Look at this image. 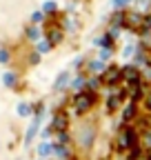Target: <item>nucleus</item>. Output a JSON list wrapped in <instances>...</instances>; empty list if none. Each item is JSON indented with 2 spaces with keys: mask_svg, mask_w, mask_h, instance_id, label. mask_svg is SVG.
<instances>
[{
  "mask_svg": "<svg viewBox=\"0 0 151 160\" xmlns=\"http://www.w3.org/2000/svg\"><path fill=\"white\" fill-rule=\"evenodd\" d=\"M93 98H96V96H93V93H78V96H76V111H78V113H85L91 105H93Z\"/></svg>",
  "mask_w": 151,
  "mask_h": 160,
  "instance_id": "1",
  "label": "nucleus"
},
{
  "mask_svg": "<svg viewBox=\"0 0 151 160\" xmlns=\"http://www.w3.org/2000/svg\"><path fill=\"white\" fill-rule=\"evenodd\" d=\"M120 76H122V73H120V69H118V67H111V69H107V73L102 76V80H105L107 85H116Z\"/></svg>",
  "mask_w": 151,
  "mask_h": 160,
  "instance_id": "2",
  "label": "nucleus"
},
{
  "mask_svg": "<svg viewBox=\"0 0 151 160\" xmlns=\"http://www.w3.org/2000/svg\"><path fill=\"white\" fill-rule=\"evenodd\" d=\"M67 125H69V118H67L65 113H58V116L53 118V125H51V127H53V129H58V131H65Z\"/></svg>",
  "mask_w": 151,
  "mask_h": 160,
  "instance_id": "3",
  "label": "nucleus"
},
{
  "mask_svg": "<svg viewBox=\"0 0 151 160\" xmlns=\"http://www.w3.org/2000/svg\"><path fill=\"white\" fill-rule=\"evenodd\" d=\"M118 105H120L118 96H111V98H109V102H107V109H109V111H116V109H118Z\"/></svg>",
  "mask_w": 151,
  "mask_h": 160,
  "instance_id": "4",
  "label": "nucleus"
},
{
  "mask_svg": "<svg viewBox=\"0 0 151 160\" xmlns=\"http://www.w3.org/2000/svg\"><path fill=\"white\" fill-rule=\"evenodd\" d=\"M67 80H69V73H67V71H65V73H60L58 82H56V89H62V87L67 85Z\"/></svg>",
  "mask_w": 151,
  "mask_h": 160,
  "instance_id": "5",
  "label": "nucleus"
},
{
  "mask_svg": "<svg viewBox=\"0 0 151 160\" xmlns=\"http://www.w3.org/2000/svg\"><path fill=\"white\" fill-rule=\"evenodd\" d=\"M60 40H62V33L60 31H49V42H60Z\"/></svg>",
  "mask_w": 151,
  "mask_h": 160,
  "instance_id": "6",
  "label": "nucleus"
},
{
  "mask_svg": "<svg viewBox=\"0 0 151 160\" xmlns=\"http://www.w3.org/2000/svg\"><path fill=\"white\" fill-rule=\"evenodd\" d=\"M136 116V105H129L127 109H124V120H131Z\"/></svg>",
  "mask_w": 151,
  "mask_h": 160,
  "instance_id": "7",
  "label": "nucleus"
},
{
  "mask_svg": "<svg viewBox=\"0 0 151 160\" xmlns=\"http://www.w3.org/2000/svg\"><path fill=\"white\" fill-rule=\"evenodd\" d=\"M53 11H56V2H53V0L45 2V13H53Z\"/></svg>",
  "mask_w": 151,
  "mask_h": 160,
  "instance_id": "8",
  "label": "nucleus"
},
{
  "mask_svg": "<svg viewBox=\"0 0 151 160\" xmlns=\"http://www.w3.org/2000/svg\"><path fill=\"white\" fill-rule=\"evenodd\" d=\"M5 85H9V87L16 85V76H13V73H7V76H5Z\"/></svg>",
  "mask_w": 151,
  "mask_h": 160,
  "instance_id": "9",
  "label": "nucleus"
},
{
  "mask_svg": "<svg viewBox=\"0 0 151 160\" xmlns=\"http://www.w3.org/2000/svg\"><path fill=\"white\" fill-rule=\"evenodd\" d=\"M27 36L36 40V38H38V29H36V27H29V29H27Z\"/></svg>",
  "mask_w": 151,
  "mask_h": 160,
  "instance_id": "10",
  "label": "nucleus"
},
{
  "mask_svg": "<svg viewBox=\"0 0 151 160\" xmlns=\"http://www.w3.org/2000/svg\"><path fill=\"white\" fill-rule=\"evenodd\" d=\"M7 60H9V53L2 49V51H0V62H7Z\"/></svg>",
  "mask_w": 151,
  "mask_h": 160,
  "instance_id": "11",
  "label": "nucleus"
},
{
  "mask_svg": "<svg viewBox=\"0 0 151 160\" xmlns=\"http://www.w3.org/2000/svg\"><path fill=\"white\" fill-rule=\"evenodd\" d=\"M127 2H129V0H113V5H116L118 9H120V7H124Z\"/></svg>",
  "mask_w": 151,
  "mask_h": 160,
  "instance_id": "12",
  "label": "nucleus"
},
{
  "mask_svg": "<svg viewBox=\"0 0 151 160\" xmlns=\"http://www.w3.org/2000/svg\"><path fill=\"white\" fill-rule=\"evenodd\" d=\"M49 151H51V147H49V145H42V147H40V153H42V156H47Z\"/></svg>",
  "mask_w": 151,
  "mask_h": 160,
  "instance_id": "13",
  "label": "nucleus"
},
{
  "mask_svg": "<svg viewBox=\"0 0 151 160\" xmlns=\"http://www.w3.org/2000/svg\"><path fill=\"white\" fill-rule=\"evenodd\" d=\"M31 20H33V22H40L42 16H40V13H31Z\"/></svg>",
  "mask_w": 151,
  "mask_h": 160,
  "instance_id": "14",
  "label": "nucleus"
},
{
  "mask_svg": "<svg viewBox=\"0 0 151 160\" xmlns=\"http://www.w3.org/2000/svg\"><path fill=\"white\" fill-rule=\"evenodd\" d=\"M38 49H40V51H47V49H49V42H40V45H38Z\"/></svg>",
  "mask_w": 151,
  "mask_h": 160,
  "instance_id": "15",
  "label": "nucleus"
},
{
  "mask_svg": "<svg viewBox=\"0 0 151 160\" xmlns=\"http://www.w3.org/2000/svg\"><path fill=\"white\" fill-rule=\"evenodd\" d=\"M20 113L27 116V113H29V107H27V105H20Z\"/></svg>",
  "mask_w": 151,
  "mask_h": 160,
  "instance_id": "16",
  "label": "nucleus"
},
{
  "mask_svg": "<svg viewBox=\"0 0 151 160\" xmlns=\"http://www.w3.org/2000/svg\"><path fill=\"white\" fill-rule=\"evenodd\" d=\"M147 109H151V93L147 96Z\"/></svg>",
  "mask_w": 151,
  "mask_h": 160,
  "instance_id": "17",
  "label": "nucleus"
}]
</instances>
